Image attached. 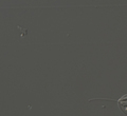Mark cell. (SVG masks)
Returning a JSON list of instances; mask_svg holds the SVG:
<instances>
[{
  "label": "cell",
  "mask_w": 127,
  "mask_h": 116,
  "mask_svg": "<svg viewBox=\"0 0 127 116\" xmlns=\"http://www.w3.org/2000/svg\"><path fill=\"white\" fill-rule=\"evenodd\" d=\"M117 103L119 105V108L127 115V95L122 96L119 100H117Z\"/></svg>",
  "instance_id": "6da1fadb"
}]
</instances>
